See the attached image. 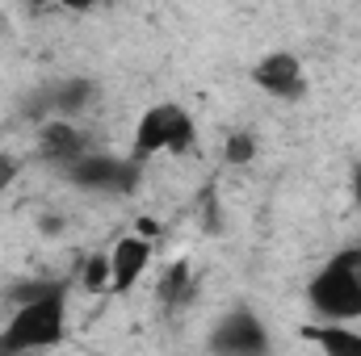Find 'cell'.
<instances>
[{"instance_id":"6da1fadb","label":"cell","mask_w":361,"mask_h":356,"mask_svg":"<svg viewBox=\"0 0 361 356\" xmlns=\"http://www.w3.org/2000/svg\"><path fill=\"white\" fill-rule=\"evenodd\" d=\"M68 336V285H30L21 289V302L13 319L0 331V352H38V348H59Z\"/></svg>"},{"instance_id":"7a4b0ae2","label":"cell","mask_w":361,"mask_h":356,"mask_svg":"<svg viewBox=\"0 0 361 356\" xmlns=\"http://www.w3.org/2000/svg\"><path fill=\"white\" fill-rule=\"evenodd\" d=\"M307 302L324 323L361 319V252H336L307 281Z\"/></svg>"},{"instance_id":"3957f363","label":"cell","mask_w":361,"mask_h":356,"mask_svg":"<svg viewBox=\"0 0 361 356\" xmlns=\"http://www.w3.org/2000/svg\"><path fill=\"white\" fill-rule=\"evenodd\" d=\"M63 177L85 193H114V197H130L143 184V164L135 155H97L85 151L80 160H72L63 168Z\"/></svg>"},{"instance_id":"277c9868","label":"cell","mask_w":361,"mask_h":356,"mask_svg":"<svg viewBox=\"0 0 361 356\" xmlns=\"http://www.w3.org/2000/svg\"><path fill=\"white\" fill-rule=\"evenodd\" d=\"M206 348L219 356H265L273 340L252 310H231L214 323V331L206 336Z\"/></svg>"},{"instance_id":"5b68a950","label":"cell","mask_w":361,"mask_h":356,"mask_svg":"<svg viewBox=\"0 0 361 356\" xmlns=\"http://www.w3.org/2000/svg\"><path fill=\"white\" fill-rule=\"evenodd\" d=\"M252 84L269 96H281V101H298L307 92V72H302V59L294 51H269L252 63Z\"/></svg>"},{"instance_id":"8992f818","label":"cell","mask_w":361,"mask_h":356,"mask_svg":"<svg viewBox=\"0 0 361 356\" xmlns=\"http://www.w3.org/2000/svg\"><path fill=\"white\" fill-rule=\"evenodd\" d=\"M152 256H156V243L147 235L118 239L109 252V293H130L139 285V276L152 268Z\"/></svg>"},{"instance_id":"52a82bcc","label":"cell","mask_w":361,"mask_h":356,"mask_svg":"<svg viewBox=\"0 0 361 356\" xmlns=\"http://www.w3.org/2000/svg\"><path fill=\"white\" fill-rule=\"evenodd\" d=\"M85 151H89V139H85V130L72 117H47V122H38V155L47 164L68 168Z\"/></svg>"},{"instance_id":"ba28073f","label":"cell","mask_w":361,"mask_h":356,"mask_svg":"<svg viewBox=\"0 0 361 356\" xmlns=\"http://www.w3.org/2000/svg\"><path fill=\"white\" fill-rule=\"evenodd\" d=\"M180 105L173 101H160L152 109H143L139 126H135V139H130V155L139 164H147L152 155H169V139H173V117H177Z\"/></svg>"},{"instance_id":"9c48e42d","label":"cell","mask_w":361,"mask_h":356,"mask_svg":"<svg viewBox=\"0 0 361 356\" xmlns=\"http://www.w3.org/2000/svg\"><path fill=\"white\" fill-rule=\"evenodd\" d=\"M51 117H80L97 101V80L89 76H68L59 84H51Z\"/></svg>"},{"instance_id":"30bf717a","label":"cell","mask_w":361,"mask_h":356,"mask_svg":"<svg viewBox=\"0 0 361 356\" xmlns=\"http://www.w3.org/2000/svg\"><path fill=\"white\" fill-rule=\"evenodd\" d=\"M302 340L324 348L328 356H361V331L349 323H324V327H302Z\"/></svg>"},{"instance_id":"8fae6325","label":"cell","mask_w":361,"mask_h":356,"mask_svg":"<svg viewBox=\"0 0 361 356\" xmlns=\"http://www.w3.org/2000/svg\"><path fill=\"white\" fill-rule=\"evenodd\" d=\"M156 298H160L169 310H173V306H185V302L193 298V268H189V260H173V265H169V272L160 276Z\"/></svg>"},{"instance_id":"7c38bea8","label":"cell","mask_w":361,"mask_h":356,"mask_svg":"<svg viewBox=\"0 0 361 356\" xmlns=\"http://www.w3.org/2000/svg\"><path fill=\"white\" fill-rule=\"evenodd\" d=\"M257 151H261V143H257L252 130H231L227 143H223V160H227L231 168H248V164L257 160Z\"/></svg>"},{"instance_id":"4fadbf2b","label":"cell","mask_w":361,"mask_h":356,"mask_svg":"<svg viewBox=\"0 0 361 356\" xmlns=\"http://www.w3.org/2000/svg\"><path fill=\"white\" fill-rule=\"evenodd\" d=\"M193 143H197V122L189 117V109H177V117H173V139H169V155L193 151Z\"/></svg>"},{"instance_id":"5bb4252c","label":"cell","mask_w":361,"mask_h":356,"mask_svg":"<svg viewBox=\"0 0 361 356\" xmlns=\"http://www.w3.org/2000/svg\"><path fill=\"white\" fill-rule=\"evenodd\" d=\"M80 285H85L89 293L109 289V256H105V252H92L89 256V265L80 268Z\"/></svg>"},{"instance_id":"9a60e30c","label":"cell","mask_w":361,"mask_h":356,"mask_svg":"<svg viewBox=\"0 0 361 356\" xmlns=\"http://www.w3.org/2000/svg\"><path fill=\"white\" fill-rule=\"evenodd\" d=\"M349 193H353V205L361 210V160L353 164V172H349Z\"/></svg>"},{"instance_id":"2e32d148","label":"cell","mask_w":361,"mask_h":356,"mask_svg":"<svg viewBox=\"0 0 361 356\" xmlns=\"http://www.w3.org/2000/svg\"><path fill=\"white\" fill-rule=\"evenodd\" d=\"M13 177H17V160H13V155H0V189H4Z\"/></svg>"},{"instance_id":"e0dca14e","label":"cell","mask_w":361,"mask_h":356,"mask_svg":"<svg viewBox=\"0 0 361 356\" xmlns=\"http://www.w3.org/2000/svg\"><path fill=\"white\" fill-rule=\"evenodd\" d=\"M59 4H63L68 13H89V8L97 4V0H59Z\"/></svg>"},{"instance_id":"ac0fdd59","label":"cell","mask_w":361,"mask_h":356,"mask_svg":"<svg viewBox=\"0 0 361 356\" xmlns=\"http://www.w3.org/2000/svg\"><path fill=\"white\" fill-rule=\"evenodd\" d=\"M139 235H147V239H156V235H160V227H156V218H139Z\"/></svg>"},{"instance_id":"d6986e66","label":"cell","mask_w":361,"mask_h":356,"mask_svg":"<svg viewBox=\"0 0 361 356\" xmlns=\"http://www.w3.org/2000/svg\"><path fill=\"white\" fill-rule=\"evenodd\" d=\"M21 4H59V0H21Z\"/></svg>"}]
</instances>
